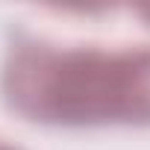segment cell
Returning a JSON list of instances; mask_svg holds the SVG:
<instances>
[{
    "instance_id": "obj_1",
    "label": "cell",
    "mask_w": 150,
    "mask_h": 150,
    "mask_svg": "<svg viewBox=\"0 0 150 150\" xmlns=\"http://www.w3.org/2000/svg\"><path fill=\"white\" fill-rule=\"evenodd\" d=\"M0 91L15 115L44 127H150V44L62 47L18 35Z\"/></svg>"
},
{
    "instance_id": "obj_2",
    "label": "cell",
    "mask_w": 150,
    "mask_h": 150,
    "mask_svg": "<svg viewBox=\"0 0 150 150\" xmlns=\"http://www.w3.org/2000/svg\"><path fill=\"white\" fill-rule=\"evenodd\" d=\"M138 12H141V15H144V18H150V6H141V9H138Z\"/></svg>"
},
{
    "instance_id": "obj_3",
    "label": "cell",
    "mask_w": 150,
    "mask_h": 150,
    "mask_svg": "<svg viewBox=\"0 0 150 150\" xmlns=\"http://www.w3.org/2000/svg\"><path fill=\"white\" fill-rule=\"evenodd\" d=\"M0 150H18V147H12V144H3V141H0Z\"/></svg>"
}]
</instances>
